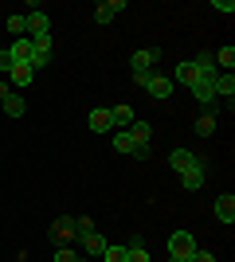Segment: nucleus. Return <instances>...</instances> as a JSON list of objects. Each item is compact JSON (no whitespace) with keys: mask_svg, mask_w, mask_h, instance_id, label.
<instances>
[{"mask_svg":"<svg viewBox=\"0 0 235 262\" xmlns=\"http://www.w3.org/2000/svg\"><path fill=\"white\" fill-rule=\"evenodd\" d=\"M192 254H196V235H192V231H173V235H168V258H192Z\"/></svg>","mask_w":235,"mask_h":262,"instance_id":"f257e3e1","label":"nucleus"},{"mask_svg":"<svg viewBox=\"0 0 235 262\" xmlns=\"http://www.w3.org/2000/svg\"><path fill=\"white\" fill-rule=\"evenodd\" d=\"M51 239H55V247H71V243L78 239V223L71 215H59L55 223H51Z\"/></svg>","mask_w":235,"mask_h":262,"instance_id":"f03ea898","label":"nucleus"},{"mask_svg":"<svg viewBox=\"0 0 235 262\" xmlns=\"http://www.w3.org/2000/svg\"><path fill=\"white\" fill-rule=\"evenodd\" d=\"M145 90H149V94H153L157 102H168V98H173V90H177V86H173V78H168V75H161V71H153V75H149V82H145Z\"/></svg>","mask_w":235,"mask_h":262,"instance_id":"7ed1b4c3","label":"nucleus"},{"mask_svg":"<svg viewBox=\"0 0 235 262\" xmlns=\"http://www.w3.org/2000/svg\"><path fill=\"white\" fill-rule=\"evenodd\" d=\"M47 63H51V35H35L32 39V67L44 71Z\"/></svg>","mask_w":235,"mask_h":262,"instance_id":"20e7f679","label":"nucleus"},{"mask_svg":"<svg viewBox=\"0 0 235 262\" xmlns=\"http://www.w3.org/2000/svg\"><path fill=\"white\" fill-rule=\"evenodd\" d=\"M35 35H51V16L44 8L28 12V39H35Z\"/></svg>","mask_w":235,"mask_h":262,"instance_id":"39448f33","label":"nucleus"},{"mask_svg":"<svg viewBox=\"0 0 235 262\" xmlns=\"http://www.w3.org/2000/svg\"><path fill=\"white\" fill-rule=\"evenodd\" d=\"M87 125L94 133H114V118H110V106H94L87 114Z\"/></svg>","mask_w":235,"mask_h":262,"instance_id":"423d86ee","label":"nucleus"},{"mask_svg":"<svg viewBox=\"0 0 235 262\" xmlns=\"http://www.w3.org/2000/svg\"><path fill=\"white\" fill-rule=\"evenodd\" d=\"M157 59H161V47H141V51H134L130 67H134V71H141V75H149V71L157 67Z\"/></svg>","mask_w":235,"mask_h":262,"instance_id":"0eeeda50","label":"nucleus"},{"mask_svg":"<svg viewBox=\"0 0 235 262\" xmlns=\"http://www.w3.org/2000/svg\"><path fill=\"white\" fill-rule=\"evenodd\" d=\"M192 98L200 102L204 110H216V90H212V78H196V82H192Z\"/></svg>","mask_w":235,"mask_h":262,"instance_id":"6e6552de","label":"nucleus"},{"mask_svg":"<svg viewBox=\"0 0 235 262\" xmlns=\"http://www.w3.org/2000/svg\"><path fill=\"white\" fill-rule=\"evenodd\" d=\"M196 153H192V149H173V153H168V168H177V172H188V168H196Z\"/></svg>","mask_w":235,"mask_h":262,"instance_id":"1a4fd4ad","label":"nucleus"},{"mask_svg":"<svg viewBox=\"0 0 235 262\" xmlns=\"http://www.w3.org/2000/svg\"><path fill=\"white\" fill-rule=\"evenodd\" d=\"M188 63H192V71H196L200 78H216V75H220V71H216V59H212V51H200L196 59H188Z\"/></svg>","mask_w":235,"mask_h":262,"instance_id":"9d476101","label":"nucleus"},{"mask_svg":"<svg viewBox=\"0 0 235 262\" xmlns=\"http://www.w3.org/2000/svg\"><path fill=\"white\" fill-rule=\"evenodd\" d=\"M212 90H216V102H220V98L231 102V94H235V75H224V71H220V75L212 78Z\"/></svg>","mask_w":235,"mask_h":262,"instance_id":"9b49d317","label":"nucleus"},{"mask_svg":"<svg viewBox=\"0 0 235 262\" xmlns=\"http://www.w3.org/2000/svg\"><path fill=\"white\" fill-rule=\"evenodd\" d=\"M212 211H216V219H220L224 227H231V223H235V196H220Z\"/></svg>","mask_w":235,"mask_h":262,"instance_id":"f8f14e48","label":"nucleus"},{"mask_svg":"<svg viewBox=\"0 0 235 262\" xmlns=\"http://www.w3.org/2000/svg\"><path fill=\"white\" fill-rule=\"evenodd\" d=\"M125 262H153V258H149V251H145V239H141V235H134V239L125 243Z\"/></svg>","mask_w":235,"mask_h":262,"instance_id":"ddd939ff","label":"nucleus"},{"mask_svg":"<svg viewBox=\"0 0 235 262\" xmlns=\"http://www.w3.org/2000/svg\"><path fill=\"white\" fill-rule=\"evenodd\" d=\"M196 78H200V75L192 71V63H188V59H180V63L173 67V86H177V82H180V86H192Z\"/></svg>","mask_w":235,"mask_h":262,"instance_id":"4468645a","label":"nucleus"},{"mask_svg":"<svg viewBox=\"0 0 235 262\" xmlns=\"http://www.w3.org/2000/svg\"><path fill=\"white\" fill-rule=\"evenodd\" d=\"M35 75H39V71H35L32 63H16V67L8 71V78L16 82V86H28V82H35Z\"/></svg>","mask_w":235,"mask_h":262,"instance_id":"2eb2a0df","label":"nucleus"},{"mask_svg":"<svg viewBox=\"0 0 235 262\" xmlns=\"http://www.w3.org/2000/svg\"><path fill=\"white\" fill-rule=\"evenodd\" d=\"M8 55H12V63H32V39L24 35V39L8 43Z\"/></svg>","mask_w":235,"mask_h":262,"instance_id":"dca6fc26","label":"nucleus"},{"mask_svg":"<svg viewBox=\"0 0 235 262\" xmlns=\"http://www.w3.org/2000/svg\"><path fill=\"white\" fill-rule=\"evenodd\" d=\"M125 133H130V141H134V145H149V141H153V125H149V121H134Z\"/></svg>","mask_w":235,"mask_h":262,"instance_id":"f3484780","label":"nucleus"},{"mask_svg":"<svg viewBox=\"0 0 235 262\" xmlns=\"http://www.w3.org/2000/svg\"><path fill=\"white\" fill-rule=\"evenodd\" d=\"M180 188H184V192H200V188H204V168H200V164L188 168V172H180Z\"/></svg>","mask_w":235,"mask_h":262,"instance_id":"a211bd4d","label":"nucleus"},{"mask_svg":"<svg viewBox=\"0 0 235 262\" xmlns=\"http://www.w3.org/2000/svg\"><path fill=\"white\" fill-rule=\"evenodd\" d=\"M110 118H114V129H130V125L137 121L130 106H110Z\"/></svg>","mask_w":235,"mask_h":262,"instance_id":"6ab92c4d","label":"nucleus"},{"mask_svg":"<svg viewBox=\"0 0 235 262\" xmlns=\"http://www.w3.org/2000/svg\"><path fill=\"white\" fill-rule=\"evenodd\" d=\"M78 239H82L87 254H102V251H106V239H102L98 231H78Z\"/></svg>","mask_w":235,"mask_h":262,"instance_id":"aec40b11","label":"nucleus"},{"mask_svg":"<svg viewBox=\"0 0 235 262\" xmlns=\"http://www.w3.org/2000/svg\"><path fill=\"white\" fill-rule=\"evenodd\" d=\"M4 114H8V118H24V114H28V102H24L20 94H8V98H4Z\"/></svg>","mask_w":235,"mask_h":262,"instance_id":"412c9836","label":"nucleus"},{"mask_svg":"<svg viewBox=\"0 0 235 262\" xmlns=\"http://www.w3.org/2000/svg\"><path fill=\"white\" fill-rule=\"evenodd\" d=\"M196 133H200V137H212L216 133V110H204L200 118H196Z\"/></svg>","mask_w":235,"mask_h":262,"instance_id":"4be33fe9","label":"nucleus"},{"mask_svg":"<svg viewBox=\"0 0 235 262\" xmlns=\"http://www.w3.org/2000/svg\"><path fill=\"white\" fill-rule=\"evenodd\" d=\"M8 32L16 35V39L28 35V16H24V12H12V16H8Z\"/></svg>","mask_w":235,"mask_h":262,"instance_id":"5701e85b","label":"nucleus"},{"mask_svg":"<svg viewBox=\"0 0 235 262\" xmlns=\"http://www.w3.org/2000/svg\"><path fill=\"white\" fill-rule=\"evenodd\" d=\"M110 141H114V153H134V141H130V133H125V129H118Z\"/></svg>","mask_w":235,"mask_h":262,"instance_id":"b1692460","label":"nucleus"},{"mask_svg":"<svg viewBox=\"0 0 235 262\" xmlns=\"http://www.w3.org/2000/svg\"><path fill=\"white\" fill-rule=\"evenodd\" d=\"M102 258H106V262H125V247H114V243H106Z\"/></svg>","mask_w":235,"mask_h":262,"instance_id":"393cba45","label":"nucleus"},{"mask_svg":"<svg viewBox=\"0 0 235 262\" xmlns=\"http://www.w3.org/2000/svg\"><path fill=\"white\" fill-rule=\"evenodd\" d=\"M110 20H114V12L106 8V0H102L98 8H94V24H110Z\"/></svg>","mask_w":235,"mask_h":262,"instance_id":"a878e982","label":"nucleus"},{"mask_svg":"<svg viewBox=\"0 0 235 262\" xmlns=\"http://www.w3.org/2000/svg\"><path fill=\"white\" fill-rule=\"evenodd\" d=\"M78 254L71 251V247H55V262H75Z\"/></svg>","mask_w":235,"mask_h":262,"instance_id":"bb28decb","label":"nucleus"},{"mask_svg":"<svg viewBox=\"0 0 235 262\" xmlns=\"http://www.w3.org/2000/svg\"><path fill=\"white\" fill-rule=\"evenodd\" d=\"M12 67H16V63H12V55H8V47H4V51H0V75H8Z\"/></svg>","mask_w":235,"mask_h":262,"instance_id":"cd10ccee","label":"nucleus"},{"mask_svg":"<svg viewBox=\"0 0 235 262\" xmlns=\"http://www.w3.org/2000/svg\"><path fill=\"white\" fill-rule=\"evenodd\" d=\"M184 262H216V254L212 251H196L192 258H184Z\"/></svg>","mask_w":235,"mask_h":262,"instance_id":"c85d7f7f","label":"nucleus"},{"mask_svg":"<svg viewBox=\"0 0 235 262\" xmlns=\"http://www.w3.org/2000/svg\"><path fill=\"white\" fill-rule=\"evenodd\" d=\"M106 8H110L114 16H118V12H125V8H130V4H125V0H106Z\"/></svg>","mask_w":235,"mask_h":262,"instance_id":"c756f323","label":"nucleus"},{"mask_svg":"<svg viewBox=\"0 0 235 262\" xmlns=\"http://www.w3.org/2000/svg\"><path fill=\"white\" fill-rule=\"evenodd\" d=\"M212 8L216 12H235V4H231V0H212Z\"/></svg>","mask_w":235,"mask_h":262,"instance_id":"7c9ffc66","label":"nucleus"},{"mask_svg":"<svg viewBox=\"0 0 235 262\" xmlns=\"http://www.w3.org/2000/svg\"><path fill=\"white\" fill-rule=\"evenodd\" d=\"M75 223H78V231H94V219H90V215H82V219H75Z\"/></svg>","mask_w":235,"mask_h":262,"instance_id":"2f4dec72","label":"nucleus"},{"mask_svg":"<svg viewBox=\"0 0 235 262\" xmlns=\"http://www.w3.org/2000/svg\"><path fill=\"white\" fill-rule=\"evenodd\" d=\"M8 94H12V90H8V82H0V102L8 98Z\"/></svg>","mask_w":235,"mask_h":262,"instance_id":"473e14b6","label":"nucleus"},{"mask_svg":"<svg viewBox=\"0 0 235 262\" xmlns=\"http://www.w3.org/2000/svg\"><path fill=\"white\" fill-rule=\"evenodd\" d=\"M75 262H82V258H75Z\"/></svg>","mask_w":235,"mask_h":262,"instance_id":"72a5a7b5","label":"nucleus"}]
</instances>
